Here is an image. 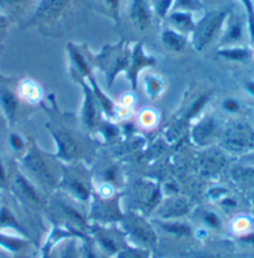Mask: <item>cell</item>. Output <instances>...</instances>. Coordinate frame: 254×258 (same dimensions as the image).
<instances>
[{"instance_id":"cell-14","label":"cell","mask_w":254,"mask_h":258,"mask_svg":"<svg viewBox=\"0 0 254 258\" xmlns=\"http://www.w3.org/2000/svg\"><path fill=\"white\" fill-rule=\"evenodd\" d=\"M17 185H18V187H19L20 191H22V194L24 195V197H26L28 200H30V201L34 202V204H38V205L41 204V199H40V196H39V194L36 192V189L34 188L33 186L28 182V181H26L25 177L18 175L17 176Z\"/></svg>"},{"instance_id":"cell-11","label":"cell","mask_w":254,"mask_h":258,"mask_svg":"<svg viewBox=\"0 0 254 258\" xmlns=\"http://www.w3.org/2000/svg\"><path fill=\"white\" fill-rule=\"evenodd\" d=\"M214 130H216V123H214L213 118H204L196 126L193 136H195L196 141H206L213 135Z\"/></svg>"},{"instance_id":"cell-29","label":"cell","mask_w":254,"mask_h":258,"mask_svg":"<svg viewBox=\"0 0 254 258\" xmlns=\"http://www.w3.org/2000/svg\"><path fill=\"white\" fill-rule=\"evenodd\" d=\"M12 144L14 145V147H17V149H22L23 147V142H22V140H20L19 136H17V135L12 136Z\"/></svg>"},{"instance_id":"cell-4","label":"cell","mask_w":254,"mask_h":258,"mask_svg":"<svg viewBox=\"0 0 254 258\" xmlns=\"http://www.w3.org/2000/svg\"><path fill=\"white\" fill-rule=\"evenodd\" d=\"M70 0H43L36 9L33 23H48L59 18L66 10Z\"/></svg>"},{"instance_id":"cell-30","label":"cell","mask_w":254,"mask_h":258,"mask_svg":"<svg viewBox=\"0 0 254 258\" xmlns=\"http://www.w3.org/2000/svg\"><path fill=\"white\" fill-rule=\"evenodd\" d=\"M247 91L249 94L254 95V81H249V83L247 84Z\"/></svg>"},{"instance_id":"cell-32","label":"cell","mask_w":254,"mask_h":258,"mask_svg":"<svg viewBox=\"0 0 254 258\" xmlns=\"http://www.w3.org/2000/svg\"><path fill=\"white\" fill-rule=\"evenodd\" d=\"M4 171H3V166L0 164V182H4Z\"/></svg>"},{"instance_id":"cell-17","label":"cell","mask_w":254,"mask_h":258,"mask_svg":"<svg viewBox=\"0 0 254 258\" xmlns=\"http://www.w3.org/2000/svg\"><path fill=\"white\" fill-rule=\"evenodd\" d=\"M203 8L200 0H175L172 12H197Z\"/></svg>"},{"instance_id":"cell-16","label":"cell","mask_w":254,"mask_h":258,"mask_svg":"<svg viewBox=\"0 0 254 258\" xmlns=\"http://www.w3.org/2000/svg\"><path fill=\"white\" fill-rule=\"evenodd\" d=\"M222 56L227 57V59L235 60V61H242V60H247L248 57L252 55V51L247 47H228L219 51Z\"/></svg>"},{"instance_id":"cell-20","label":"cell","mask_w":254,"mask_h":258,"mask_svg":"<svg viewBox=\"0 0 254 258\" xmlns=\"http://www.w3.org/2000/svg\"><path fill=\"white\" fill-rule=\"evenodd\" d=\"M175 0H156L153 4L154 10L161 18L167 17L172 12Z\"/></svg>"},{"instance_id":"cell-19","label":"cell","mask_w":254,"mask_h":258,"mask_svg":"<svg viewBox=\"0 0 254 258\" xmlns=\"http://www.w3.org/2000/svg\"><path fill=\"white\" fill-rule=\"evenodd\" d=\"M131 231L137 238H140L141 241L145 242H152L153 241V235L150 230H148L146 226H143L142 223H133L131 226Z\"/></svg>"},{"instance_id":"cell-10","label":"cell","mask_w":254,"mask_h":258,"mask_svg":"<svg viewBox=\"0 0 254 258\" xmlns=\"http://www.w3.org/2000/svg\"><path fill=\"white\" fill-rule=\"evenodd\" d=\"M162 43L164 46L168 47L171 51L181 52L187 46V40L183 36V34L178 33L175 29H166L162 33Z\"/></svg>"},{"instance_id":"cell-6","label":"cell","mask_w":254,"mask_h":258,"mask_svg":"<svg viewBox=\"0 0 254 258\" xmlns=\"http://www.w3.org/2000/svg\"><path fill=\"white\" fill-rule=\"evenodd\" d=\"M226 31H224L222 44L223 45H235L244 36V22L237 14H229L226 19Z\"/></svg>"},{"instance_id":"cell-33","label":"cell","mask_w":254,"mask_h":258,"mask_svg":"<svg viewBox=\"0 0 254 258\" xmlns=\"http://www.w3.org/2000/svg\"><path fill=\"white\" fill-rule=\"evenodd\" d=\"M65 258H75V256H74V252H72V251H69V252H67L66 256H65Z\"/></svg>"},{"instance_id":"cell-8","label":"cell","mask_w":254,"mask_h":258,"mask_svg":"<svg viewBox=\"0 0 254 258\" xmlns=\"http://www.w3.org/2000/svg\"><path fill=\"white\" fill-rule=\"evenodd\" d=\"M170 23L178 33H188L193 31L196 28V22L193 20L192 14L188 12H171L168 15Z\"/></svg>"},{"instance_id":"cell-24","label":"cell","mask_w":254,"mask_h":258,"mask_svg":"<svg viewBox=\"0 0 254 258\" xmlns=\"http://www.w3.org/2000/svg\"><path fill=\"white\" fill-rule=\"evenodd\" d=\"M105 5H106L107 10L111 13L112 17L115 19H119L120 15V8H121V0H104Z\"/></svg>"},{"instance_id":"cell-25","label":"cell","mask_w":254,"mask_h":258,"mask_svg":"<svg viewBox=\"0 0 254 258\" xmlns=\"http://www.w3.org/2000/svg\"><path fill=\"white\" fill-rule=\"evenodd\" d=\"M148 94L151 96H156L158 94V91L161 90V84H159L158 79H148Z\"/></svg>"},{"instance_id":"cell-31","label":"cell","mask_w":254,"mask_h":258,"mask_svg":"<svg viewBox=\"0 0 254 258\" xmlns=\"http://www.w3.org/2000/svg\"><path fill=\"white\" fill-rule=\"evenodd\" d=\"M201 3H202V5H203V3L206 2V3H209V4H218V3H221L222 0H200Z\"/></svg>"},{"instance_id":"cell-34","label":"cell","mask_w":254,"mask_h":258,"mask_svg":"<svg viewBox=\"0 0 254 258\" xmlns=\"http://www.w3.org/2000/svg\"><path fill=\"white\" fill-rule=\"evenodd\" d=\"M0 23H4V18L0 17Z\"/></svg>"},{"instance_id":"cell-26","label":"cell","mask_w":254,"mask_h":258,"mask_svg":"<svg viewBox=\"0 0 254 258\" xmlns=\"http://www.w3.org/2000/svg\"><path fill=\"white\" fill-rule=\"evenodd\" d=\"M223 107L227 110V111H229V112H237L238 110H239V104H238L235 100L228 99V100H226V101H224Z\"/></svg>"},{"instance_id":"cell-12","label":"cell","mask_w":254,"mask_h":258,"mask_svg":"<svg viewBox=\"0 0 254 258\" xmlns=\"http://www.w3.org/2000/svg\"><path fill=\"white\" fill-rule=\"evenodd\" d=\"M83 121L86 126L94 127L96 122V107L93 95L89 89H85V105H83Z\"/></svg>"},{"instance_id":"cell-2","label":"cell","mask_w":254,"mask_h":258,"mask_svg":"<svg viewBox=\"0 0 254 258\" xmlns=\"http://www.w3.org/2000/svg\"><path fill=\"white\" fill-rule=\"evenodd\" d=\"M226 149L233 152L249 151L254 146V133L248 123L243 121H235L230 123L223 138Z\"/></svg>"},{"instance_id":"cell-21","label":"cell","mask_w":254,"mask_h":258,"mask_svg":"<svg viewBox=\"0 0 254 258\" xmlns=\"http://www.w3.org/2000/svg\"><path fill=\"white\" fill-rule=\"evenodd\" d=\"M69 47H70V55H71L72 60H74V62L76 64L77 69L80 70L81 73L85 74V75H90V69H89L88 64H86L85 59L81 56V54L77 51L76 49H75V47H72L71 45H70Z\"/></svg>"},{"instance_id":"cell-28","label":"cell","mask_w":254,"mask_h":258,"mask_svg":"<svg viewBox=\"0 0 254 258\" xmlns=\"http://www.w3.org/2000/svg\"><path fill=\"white\" fill-rule=\"evenodd\" d=\"M206 221H207V222H208V223H211L212 226H218V225H219L218 217H217L216 215H213V213H207Z\"/></svg>"},{"instance_id":"cell-5","label":"cell","mask_w":254,"mask_h":258,"mask_svg":"<svg viewBox=\"0 0 254 258\" xmlns=\"http://www.w3.org/2000/svg\"><path fill=\"white\" fill-rule=\"evenodd\" d=\"M130 18L138 31L147 30L152 20V10L147 0H132L130 8Z\"/></svg>"},{"instance_id":"cell-3","label":"cell","mask_w":254,"mask_h":258,"mask_svg":"<svg viewBox=\"0 0 254 258\" xmlns=\"http://www.w3.org/2000/svg\"><path fill=\"white\" fill-rule=\"evenodd\" d=\"M25 166L41 183L46 186L55 185L54 173H52L49 165L46 164L45 159L35 149L30 150L29 154L26 155Z\"/></svg>"},{"instance_id":"cell-18","label":"cell","mask_w":254,"mask_h":258,"mask_svg":"<svg viewBox=\"0 0 254 258\" xmlns=\"http://www.w3.org/2000/svg\"><path fill=\"white\" fill-rule=\"evenodd\" d=\"M69 189L74 194L75 197H77L81 201H88L89 199V189L85 186V183L81 182L76 178H71L69 181Z\"/></svg>"},{"instance_id":"cell-13","label":"cell","mask_w":254,"mask_h":258,"mask_svg":"<svg viewBox=\"0 0 254 258\" xmlns=\"http://www.w3.org/2000/svg\"><path fill=\"white\" fill-rule=\"evenodd\" d=\"M232 175L240 185L254 187V167H235Z\"/></svg>"},{"instance_id":"cell-9","label":"cell","mask_w":254,"mask_h":258,"mask_svg":"<svg viewBox=\"0 0 254 258\" xmlns=\"http://www.w3.org/2000/svg\"><path fill=\"white\" fill-rule=\"evenodd\" d=\"M152 64H154V60L143 55L142 49H141V45L136 46L135 52H133V56H132V64H131V68H130V74H128V78H130L131 84H132V89L136 88V83H137V75H138V71H140V69H142V68L148 67V65H152Z\"/></svg>"},{"instance_id":"cell-22","label":"cell","mask_w":254,"mask_h":258,"mask_svg":"<svg viewBox=\"0 0 254 258\" xmlns=\"http://www.w3.org/2000/svg\"><path fill=\"white\" fill-rule=\"evenodd\" d=\"M244 5L245 10L248 14V29H249V35L252 41L254 43V7L253 0H240Z\"/></svg>"},{"instance_id":"cell-15","label":"cell","mask_w":254,"mask_h":258,"mask_svg":"<svg viewBox=\"0 0 254 258\" xmlns=\"http://www.w3.org/2000/svg\"><path fill=\"white\" fill-rule=\"evenodd\" d=\"M0 99H2V104L4 106L5 111H7L8 116L10 118H14L15 114H17L18 109V100L15 97L14 94H12L8 90H3L0 94Z\"/></svg>"},{"instance_id":"cell-23","label":"cell","mask_w":254,"mask_h":258,"mask_svg":"<svg viewBox=\"0 0 254 258\" xmlns=\"http://www.w3.org/2000/svg\"><path fill=\"white\" fill-rule=\"evenodd\" d=\"M163 228L168 232L176 233V235H190V228L185 225H181V223H167L163 225Z\"/></svg>"},{"instance_id":"cell-1","label":"cell","mask_w":254,"mask_h":258,"mask_svg":"<svg viewBox=\"0 0 254 258\" xmlns=\"http://www.w3.org/2000/svg\"><path fill=\"white\" fill-rule=\"evenodd\" d=\"M228 12L227 10H211L201 20L196 23V28L193 33V46L198 51H202L206 46H208L217 34L221 31L226 23Z\"/></svg>"},{"instance_id":"cell-7","label":"cell","mask_w":254,"mask_h":258,"mask_svg":"<svg viewBox=\"0 0 254 258\" xmlns=\"http://www.w3.org/2000/svg\"><path fill=\"white\" fill-rule=\"evenodd\" d=\"M54 134L55 141H56L57 147H59V157L64 160H72L77 156L78 154V142L76 139L66 131L57 130Z\"/></svg>"},{"instance_id":"cell-27","label":"cell","mask_w":254,"mask_h":258,"mask_svg":"<svg viewBox=\"0 0 254 258\" xmlns=\"http://www.w3.org/2000/svg\"><path fill=\"white\" fill-rule=\"evenodd\" d=\"M33 0H0V3L7 5H23L28 4V3H31Z\"/></svg>"}]
</instances>
